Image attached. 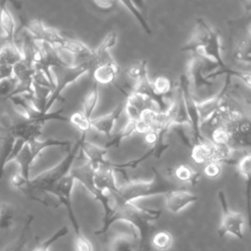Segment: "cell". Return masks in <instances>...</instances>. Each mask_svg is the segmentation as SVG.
<instances>
[{
  "mask_svg": "<svg viewBox=\"0 0 251 251\" xmlns=\"http://www.w3.org/2000/svg\"><path fill=\"white\" fill-rule=\"evenodd\" d=\"M107 192L111 197V215L94 233L96 235L105 234L114 223L123 221L134 227L138 237V251H150V241L155 233L153 223L161 217L162 210L141 207L134 202H126L116 192Z\"/></svg>",
  "mask_w": 251,
  "mask_h": 251,
  "instance_id": "6da1fadb",
  "label": "cell"
},
{
  "mask_svg": "<svg viewBox=\"0 0 251 251\" xmlns=\"http://www.w3.org/2000/svg\"><path fill=\"white\" fill-rule=\"evenodd\" d=\"M153 177L150 180H126L122 185H118L116 192L120 198L126 202H134L138 199L155 195L166 194L176 189V186L166 178L160 171L152 168Z\"/></svg>",
  "mask_w": 251,
  "mask_h": 251,
  "instance_id": "7a4b0ae2",
  "label": "cell"
},
{
  "mask_svg": "<svg viewBox=\"0 0 251 251\" xmlns=\"http://www.w3.org/2000/svg\"><path fill=\"white\" fill-rule=\"evenodd\" d=\"M71 145L72 142L70 140H60L55 138H48L45 140L34 139L25 144L16 142L14 151L11 155V161H15L19 165V174L26 180H29L31 166L44 149L49 147H66L70 149Z\"/></svg>",
  "mask_w": 251,
  "mask_h": 251,
  "instance_id": "3957f363",
  "label": "cell"
},
{
  "mask_svg": "<svg viewBox=\"0 0 251 251\" xmlns=\"http://www.w3.org/2000/svg\"><path fill=\"white\" fill-rule=\"evenodd\" d=\"M74 176L69 174L56 184L48 188L45 192L53 194L59 201L60 204L66 207L69 220L73 226L75 231V243L76 251H93L92 244L90 241L83 235L80 225L75 217V214L72 205V191L75 184Z\"/></svg>",
  "mask_w": 251,
  "mask_h": 251,
  "instance_id": "277c9868",
  "label": "cell"
},
{
  "mask_svg": "<svg viewBox=\"0 0 251 251\" xmlns=\"http://www.w3.org/2000/svg\"><path fill=\"white\" fill-rule=\"evenodd\" d=\"M80 141H81V137L79 136L75 141L74 145L70 149H68V154L62 161H60L54 167L42 172L35 177L29 179L25 193H30L31 191H34V190L45 192L48 188L56 184L66 176H68L70 174L71 168L77 154L79 153Z\"/></svg>",
  "mask_w": 251,
  "mask_h": 251,
  "instance_id": "5b68a950",
  "label": "cell"
},
{
  "mask_svg": "<svg viewBox=\"0 0 251 251\" xmlns=\"http://www.w3.org/2000/svg\"><path fill=\"white\" fill-rule=\"evenodd\" d=\"M55 79H54V88L48 98V101L45 105L44 113H48L53 104L61 99V93L69 85L76 81L80 76L90 72V66L87 60L80 62L79 64L74 66H63L55 68Z\"/></svg>",
  "mask_w": 251,
  "mask_h": 251,
  "instance_id": "8992f818",
  "label": "cell"
},
{
  "mask_svg": "<svg viewBox=\"0 0 251 251\" xmlns=\"http://www.w3.org/2000/svg\"><path fill=\"white\" fill-rule=\"evenodd\" d=\"M218 200L222 208V220L218 228V234L221 238L229 234L239 240L244 239L245 218L239 212L230 210L227 204L226 194L223 190L218 191Z\"/></svg>",
  "mask_w": 251,
  "mask_h": 251,
  "instance_id": "52a82bcc",
  "label": "cell"
},
{
  "mask_svg": "<svg viewBox=\"0 0 251 251\" xmlns=\"http://www.w3.org/2000/svg\"><path fill=\"white\" fill-rule=\"evenodd\" d=\"M178 91L181 96V100L185 109V112L188 116L190 127L192 131V143H200L205 141L204 137L201 132V121L198 113L197 103L193 94L191 93L190 83L187 78V75H181L179 76V83H178Z\"/></svg>",
  "mask_w": 251,
  "mask_h": 251,
  "instance_id": "ba28073f",
  "label": "cell"
},
{
  "mask_svg": "<svg viewBox=\"0 0 251 251\" xmlns=\"http://www.w3.org/2000/svg\"><path fill=\"white\" fill-rule=\"evenodd\" d=\"M68 64L60 57L57 49L51 45L38 41V54L34 62V69L41 72L54 88V79L51 75L52 68L67 66Z\"/></svg>",
  "mask_w": 251,
  "mask_h": 251,
  "instance_id": "9c48e42d",
  "label": "cell"
},
{
  "mask_svg": "<svg viewBox=\"0 0 251 251\" xmlns=\"http://www.w3.org/2000/svg\"><path fill=\"white\" fill-rule=\"evenodd\" d=\"M43 126L44 125L24 118L21 121L9 123L10 131L13 137L16 139V141H21L24 143L38 139V137L41 135Z\"/></svg>",
  "mask_w": 251,
  "mask_h": 251,
  "instance_id": "30bf717a",
  "label": "cell"
},
{
  "mask_svg": "<svg viewBox=\"0 0 251 251\" xmlns=\"http://www.w3.org/2000/svg\"><path fill=\"white\" fill-rule=\"evenodd\" d=\"M86 134L81 133V141H80V149L84 157L87 159V164L90 166L93 172L98 171L100 168L107 166L108 160L106 159V154L109 150L104 147L98 146L90 141H87L85 138Z\"/></svg>",
  "mask_w": 251,
  "mask_h": 251,
  "instance_id": "8fae6325",
  "label": "cell"
},
{
  "mask_svg": "<svg viewBox=\"0 0 251 251\" xmlns=\"http://www.w3.org/2000/svg\"><path fill=\"white\" fill-rule=\"evenodd\" d=\"M226 79L225 83L222 87V89L213 97L197 103V108H198V113L200 117L201 124L206 123L221 107V105L224 103V98L227 94V91L229 89L230 85V75H225Z\"/></svg>",
  "mask_w": 251,
  "mask_h": 251,
  "instance_id": "7c38bea8",
  "label": "cell"
},
{
  "mask_svg": "<svg viewBox=\"0 0 251 251\" xmlns=\"http://www.w3.org/2000/svg\"><path fill=\"white\" fill-rule=\"evenodd\" d=\"M206 63L207 61L203 57L197 53H193L187 64V78L189 83H191L197 90L213 85V81L206 79L205 75H203L206 70Z\"/></svg>",
  "mask_w": 251,
  "mask_h": 251,
  "instance_id": "4fadbf2b",
  "label": "cell"
},
{
  "mask_svg": "<svg viewBox=\"0 0 251 251\" xmlns=\"http://www.w3.org/2000/svg\"><path fill=\"white\" fill-rule=\"evenodd\" d=\"M225 127L228 129L231 141L237 143L242 147L250 145V121L249 118H247L243 113L237 115Z\"/></svg>",
  "mask_w": 251,
  "mask_h": 251,
  "instance_id": "5bb4252c",
  "label": "cell"
},
{
  "mask_svg": "<svg viewBox=\"0 0 251 251\" xmlns=\"http://www.w3.org/2000/svg\"><path fill=\"white\" fill-rule=\"evenodd\" d=\"M198 200V196L183 189H173L165 194L166 208L172 214H177Z\"/></svg>",
  "mask_w": 251,
  "mask_h": 251,
  "instance_id": "9a60e30c",
  "label": "cell"
},
{
  "mask_svg": "<svg viewBox=\"0 0 251 251\" xmlns=\"http://www.w3.org/2000/svg\"><path fill=\"white\" fill-rule=\"evenodd\" d=\"M213 27H211L202 18L196 19V28L190 37V39L187 41L186 44H184L180 50L181 51H187L191 53H196L198 50L202 49L206 43L209 40V37L211 35Z\"/></svg>",
  "mask_w": 251,
  "mask_h": 251,
  "instance_id": "2e32d148",
  "label": "cell"
},
{
  "mask_svg": "<svg viewBox=\"0 0 251 251\" xmlns=\"http://www.w3.org/2000/svg\"><path fill=\"white\" fill-rule=\"evenodd\" d=\"M15 145L16 139L11 134L9 123H0V179L5 174L7 163L11 161Z\"/></svg>",
  "mask_w": 251,
  "mask_h": 251,
  "instance_id": "e0dca14e",
  "label": "cell"
},
{
  "mask_svg": "<svg viewBox=\"0 0 251 251\" xmlns=\"http://www.w3.org/2000/svg\"><path fill=\"white\" fill-rule=\"evenodd\" d=\"M125 108H126V102L121 101L116 106V108L110 113L95 119H91V128H95L100 133H103L109 137L111 135V132L114 128L115 124L119 120Z\"/></svg>",
  "mask_w": 251,
  "mask_h": 251,
  "instance_id": "ac0fdd59",
  "label": "cell"
},
{
  "mask_svg": "<svg viewBox=\"0 0 251 251\" xmlns=\"http://www.w3.org/2000/svg\"><path fill=\"white\" fill-rule=\"evenodd\" d=\"M33 216H29L25 221L20 234L17 238L7 244L2 251H32V231L31 223Z\"/></svg>",
  "mask_w": 251,
  "mask_h": 251,
  "instance_id": "d6986e66",
  "label": "cell"
},
{
  "mask_svg": "<svg viewBox=\"0 0 251 251\" xmlns=\"http://www.w3.org/2000/svg\"><path fill=\"white\" fill-rule=\"evenodd\" d=\"M133 91L144 95L145 97H147L152 103H155L158 106V111L159 112H166L169 108V106L167 105L165 98L163 96L158 95L152 86V82L149 79L148 75H145L143 77H141L140 79L136 80V83L134 85V87L132 88Z\"/></svg>",
  "mask_w": 251,
  "mask_h": 251,
  "instance_id": "ffe728a7",
  "label": "cell"
},
{
  "mask_svg": "<svg viewBox=\"0 0 251 251\" xmlns=\"http://www.w3.org/2000/svg\"><path fill=\"white\" fill-rule=\"evenodd\" d=\"M107 251H138L137 234L120 232L114 235L108 243Z\"/></svg>",
  "mask_w": 251,
  "mask_h": 251,
  "instance_id": "44dd1931",
  "label": "cell"
},
{
  "mask_svg": "<svg viewBox=\"0 0 251 251\" xmlns=\"http://www.w3.org/2000/svg\"><path fill=\"white\" fill-rule=\"evenodd\" d=\"M93 183L100 191H116L118 188L115 172L108 167V164L93 172Z\"/></svg>",
  "mask_w": 251,
  "mask_h": 251,
  "instance_id": "7402d4cb",
  "label": "cell"
},
{
  "mask_svg": "<svg viewBox=\"0 0 251 251\" xmlns=\"http://www.w3.org/2000/svg\"><path fill=\"white\" fill-rule=\"evenodd\" d=\"M0 27L3 31L2 36L8 42H15L17 33L16 22L5 1H0Z\"/></svg>",
  "mask_w": 251,
  "mask_h": 251,
  "instance_id": "603a6c76",
  "label": "cell"
},
{
  "mask_svg": "<svg viewBox=\"0 0 251 251\" xmlns=\"http://www.w3.org/2000/svg\"><path fill=\"white\" fill-rule=\"evenodd\" d=\"M118 74H119V67L116 62L97 67L92 71L94 82H96L98 85L99 84L116 85V79H117Z\"/></svg>",
  "mask_w": 251,
  "mask_h": 251,
  "instance_id": "cb8c5ba5",
  "label": "cell"
},
{
  "mask_svg": "<svg viewBox=\"0 0 251 251\" xmlns=\"http://www.w3.org/2000/svg\"><path fill=\"white\" fill-rule=\"evenodd\" d=\"M23 60L20 46L15 42H8L0 47V67L13 68Z\"/></svg>",
  "mask_w": 251,
  "mask_h": 251,
  "instance_id": "d4e9b609",
  "label": "cell"
},
{
  "mask_svg": "<svg viewBox=\"0 0 251 251\" xmlns=\"http://www.w3.org/2000/svg\"><path fill=\"white\" fill-rule=\"evenodd\" d=\"M122 93L125 94L126 96V104L127 106H129L130 108H132L136 113L140 114L142 111L147 110V109H152V102L145 97L142 94H139L133 90H131L130 92H126L124 90V88H120L119 89Z\"/></svg>",
  "mask_w": 251,
  "mask_h": 251,
  "instance_id": "484cf974",
  "label": "cell"
},
{
  "mask_svg": "<svg viewBox=\"0 0 251 251\" xmlns=\"http://www.w3.org/2000/svg\"><path fill=\"white\" fill-rule=\"evenodd\" d=\"M60 49L66 50L71 54L85 58V60L90 58V56L92 55V52H93L92 49H90L86 44H84L80 40L75 39V38H70L67 36H65V39L60 46Z\"/></svg>",
  "mask_w": 251,
  "mask_h": 251,
  "instance_id": "4316f807",
  "label": "cell"
},
{
  "mask_svg": "<svg viewBox=\"0 0 251 251\" xmlns=\"http://www.w3.org/2000/svg\"><path fill=\"white\" fill-rule=\"evenodd\" d=\"M191 158L196 164H208L212 162V143L200 142L192 144Z\"/></svg>",
  "mask_w": 251,
  "mask_h": 251,
  "instance_id": "83f0119b",
  "label": "cell"
},
{
  "mask_svg": "<svg viewBox=\"0 0 251 251\" xmlns=\"http://www.w3.org/2000/svg\"><path fill=\"white\" fill-rule=\"evenodd\" d=\"M135 120L127 119L126 124L106 142L104 148L110 150L113 147H119L125 138L130 136L133 132H135Z\"/></svg>",
  "mask_w": 251,
  "mask_h": 251,
  "instance_id": "f1b7e54d",
  "label": "cell"
},
{
  "mask_svg": "<svg viewBox=\"0 0 251 251\" xmlns=\"http://www.w3.org/2000/svg\"><path fill=\"white\" fill-rule=\"evenodd\" d=\"M99 99V87L96 82L93 81L90 89L88 90L83 103H82V114L87 119H92V114L96 108Z\"/></svg>",
  "mask_w": 251,
  "mask_h": 251,
  "instance_id": "f546056e",
  "label": "cell"
},
{
  "mask_svg": "<svg viewBox=\"0 0 251 251\" xmlns=\"http://www.w3.org/2000/svg\"><path fill=\"white\" fill-rule=\"evenodd\" d=\"M153 155V148L151 147L147 152H145L141 157L124 162V163H112L109 161L108 163V167H110L115 173L116 172H122L123 174H125V172L126 170H131V169H135L137 168L141 163H143L145 160H147L148 158L152 157Z\"/></svg>",
  "mask_w": 251,
  "mask_h": 251,
  "instance_id": "4dcf8cb0",
  "label": "cell"
},
{
  "mask_svg": "<svg viewBox=\"0 0 251 251\" xmlns=\"http://www.w3.org/2000/svg\"><path fill=\"white\" fill-rule=\"evenodd\" d=\"M229 75L230 76H235L237 78H240L241 80H243V82L245 83V85L250 88V81H251V75L249 72H244V71H239V70H234L231 69L229 67L223 69V70H216L208 75H205L206 79L211 80L212 78H216L219 75Z\"/></svg>",
  "mask_w": 251,
  "mask_h": 251,
  "instance_id": "1f68e13d",
  "label": "cell"
},
{
  "mask_svg": "<svg viewBox=\"0 0 251 251\" xmlns=\"http://www.w3.org/2000/svg\"><path fill=\"white\" fill-rule=\"evenodd\" d=\"M174 238L173 235L166 230L157 231L153 234L150 244L151 247H154L158 251H167L173 245Z\"/></svg>",
  "mask_w": 251,
  "mask_h": 251,
  "instance_id": "d6a6232c",
  "label": "cell"
},
{
  "mask_svg": "<svg viewBox=\"0 0 251 251\" xmlns=\"http://www.w3.org/2000/svg\"><path fill=\"white\" fill-rule=\"evenodd\" d=\"M175 176L181 182H187L191 185L197 183L199 178V173L194 171L188 165H179L174 171Z\"/></svg>",
  "mask_w": 251,
  "mask_h": 251,
  "instance_id": "836d02e7",
  "label": "cell"
},
{
  "mask_svg": "<svg viewBox=\"0 0 251 251\" xmlns=\"http://www.w3.org/2000/svg\"><path fill=\"white\" fill-rule=\"evenodd\" d=\"M121 4H123L130 13L131 15L135 18V20L137 21V23L140 25V26L143 28V30L147 33V34H152V29L145 18V16L142 14V12L140 11L139 7L137 6L136 2H131V1H120Z\"/></svg>",
  "mask_w": 251,
  "mask_h": 251,
  "instance_id": "e575fe53",
  "label": "cell"
},
{
  "mask_svg": "<svg viewBox=\"0 0 251 251\" xmlns=\"http://www.w3.org/2000/svg\"><path fill=\"white\" fill-rule=\"evenodd\" d=\"M69 233V228L67 226H63L58 230H56L50 237H48L46 240L41 242L40 244H37L32 251H50V247L59 239L65 237Z\"/></svg>",
  "mask_w": 251,
  "mask_h": 251,
  "instance_id": "d590c367",
  "label": "cell"
},
{
  "mask_svg": "<svg viewBox=\"0 0 251 251\" xmlns=\"http://www.w3.org/2000/svg\"><path fill=\"white\" fill-rule=\"evenodd\" d=\"M69 123L75 126L81 133L91 129V119H87L81 112H75L69 117Z\"/></svg>",
  "mask_w": 251,
  "mask_h": 251,
  "instance_id": "8d00e7d4",
  "label": "cell"
},
{
  "mask_svg": "<svg viewBox=\"0 0 251 251\" xmlns=\"http://www.w3.org/2000/svg\"><path fill=\"white\" fill-rule=\"evenodd\" d=\"M126 73V75L129 78H132L135 81L140 79L141 77H143L145 75H148L147 61L146 60H140V61L135 62L134 64H132L130 67L127 68Z\"/></svg>",
  "mask_w": 251,
  "mask_h": 251,
  "instance_id": "74e56055",
  "label": "cell"
},
{
  "mask_svg": "<svg viewBox=\"0 0 251 251\" xmlns=\"http://www.w3.org/2000/svg\"><path fill=\"white\" fill-rule=\"evenodd\" d=\"M234 57L237 61L243 62L246 64L250 63L251 59V50H250V39L249 37L241 40L235 48Z\"/></svg>",
  "mask_w": 251,
  "mask_h": 251,
  "instance_id": "f35d334b",
  "label": "cell"
},
{
  "mask_svg": "<svg viewBox=\"0 0 251 251\" xmlns=\"http://www.w3.org/2000/svg\"><path fill=\"white\" fill-rule=\"evenodd\" d=\"M151 82H152L154 91L160 96L165 97L167 94H169L172 91V87H173L172 81L167 76H164V75L157 76L154 79V81H151Z\"/></svg>",
  "mask_w": 251,
  "mask_h": 251,
  "instance_id": "ab89813d",
  "label": "cell"
},
{
  "mask_svg": "<svg viewBox=\"0 0 251 251\" xmlns=\"http://www.w3.org/2000/svg\"><path fill=\"white\" fill-rule=\"evenodd\" d=\"M237 171L239 175L245 178V180L249 183L250 174H251V155L249 153H245L236 163Z\"/></svg>",
  "mask_w": 251,
  "mask_h": 251,
  "instance_id": "60d3db41",
  "label": "cell"
},
{
  "mask_svg": "<svg viewBox=\"0 0 251 251\" xmlns=\"http://www.w3.org/2000/svg\"><path fill=\"white\" fill-rule=\"evenodd\" d=\"M212 143L214 144H227L231 141L230 133L225 126H216L212 132Z\"/></svg>",
  "mask_w": 251,
  "mask_h": 251,
  "instance_id": "b9f144b4",
  "label": "cell"
},
{
  "mask_svg": "<svg viewBox=\"0 0 251 251\" xmlns=\"http://www.w3.org/2000/svg\"><path fill=\"white\" fill-rule=\"evenodd\" d=\"M14 219V213L10 206L8 205H1L0 206V228H8Z\"/></svg>",
  "mask_w": 251,
  "mask_h": 251,
  "instance_id": "7bdbcfd3",
  "label": "cell"
},
{
  "mask_svg": "<svg viewBox=\"0 0 251 251\" xmlns=\"http://www.w3.org/2000/svg\"><path fill=\"white\" fill-rule=\"evenodd\" d=\"M118 41V33L116 31H110L102 40V42L99 44L97 48L104 50V51H109L117 44Z\"/></svg>",
  "mask_w": 251,
  "mask_h": 251,
  "instance_id": "ee69618b",
  "label": "cell"
},
{
  "mask_svg": "<svg viewBox=\"0 0 251 251\" xmlns=\"http://www.w3.org/2000/svg\"><path fill=\"white\" fill-rule=\"evenodd\" d=\"M203 172L205 176H207L210 178L218 177L222 173V164L218 162H210L206 164Z\"/></svg>",
  "mask_w": 251,
  "mask_h": 251,
  "instance_id": "f6af8a7d",
  "label": "cell"
},
{
  "mask_svg": "<svg viewBox=\"0 0 251 251\" xmlns=\"http://www.w3.org/2000/svg\"><path fill=\"white\" fill-rule=\"evenodd\" d=\"M91 4L99 11L103 13L111 12L117 5V2L115 1H107V0H100V1H93Z\"/></svg>",
  "mask_w": 251,
  "mask_h": 251,
  "instance_id": "bcb514c9",
  "label": "cell"
},
{
  "mask_svg": "<svg viewBox=\"0 0 251 251\" xmlns=\"http://www.w3.org/2000/svg\"><path fill=\"white\" fill-rule=\"evenodd\" d=\"M28 181L29 180H26L25 178H24L19 173L13 175V176L11 177V183L13 184V186H15L16 188L21 189L24 192H25V190H26Z\"/></svg>",
  "mask_w": 251,
  "mask_h": 251,
  "instance_id": "7dc6e473",
  "label": "cell"
},
{
  "mask_svg": "<svg viewBox=\"0 0 251 251\" xmlns=\"http://www.w3.org/2000/svg\"><path fill=\"white\" fill-rule=\"evenodd\" d=\"M12 68L0 67V83L6 79L12 78Z\"/></svg>",
  "mask_w": 251,
  "mask_h": 251,
  "instance_id": "c3c4849f",
  "label": "cell"
},
{
  "mask_svg": "<svg viewBox=\"0 0 251 251\" xmlns=\"http://www.w3.org/2000/svg\"><path fill=\"white\" fill-rule=\"evenodd\" d=\"M6 43H8V41H7V40H6V39L1 35V36H0V47H1V46H3V45H4V44H6Z\"/></svg>",
  "mask_w": 251,
  "mask_h": 251,
  "instance_id": "681fc988",
  "label": "cell"
}]
</instances>
